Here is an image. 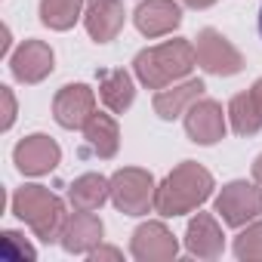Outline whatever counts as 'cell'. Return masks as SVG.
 <instances>
[{"label": "cell", "mask_w": 262, "mask_h": 262, "mask_svg": "<svg viewBox=\"0 0 262 262\" xmlns=\"http://www.w3.org/2000/svg\"><path fill=\"white\" fill-rule=\"evenodd\" d=\"M0 99H4V129H10L13 126V120H16V99H13V90L10 86H0Z\"/></svg>", "instance_id": "cb8c5ba5"}, {"label": "cell", "mask_w": 262, "mask_h": 262, "mask_svg": "<svg viewBox=\"0 0 262 262\" xmlns=\"http://www.w3.org/2000/svg\"><path fill=\"white\" fill-rule=\"evenodd\" d=\"M133 22H136L139 34L155 40V37H164V34L179 28L182 10H179L176 0H142L133 13Z\"/></svg>", "instance_id": "7c38bea8"}, {"label": "cell", "mask_w": 262, "mask_h": 262, "mask_svg": "<svg viewBox=\"0 0 262 262\" xmlns=\"http://www.w3.org/2000/svg\"><path fill=\"white\" fill-rule=\"evenodd\" d=\"M13 161H16L19 173H25V176H47L59 167L62 148L56 145V139H50L43 133H34V136L22 139L13 148Z\"/></svg>", "instance_id": "ba28073f"}, {"label": "cell", "mask_w": 262, "mask_h": 262, "mask_svg": "<svg viewBox=\"0 0 262 262\" xmlns=\"http://www.w3.org/2000/svg\"><path fill=\"white\" fill-rule=\"evenodd\" d=\"M96 114V96L86 83H65L53 99V117L65 129H83V123Z\"/></svg>", "instance_id": "52a82bcc"}, {"label": "cell", "mask_w": 262, "mask_h": 262, "mask_svg": "<svg viewBox=\"0 0 262 262\" xmlns=\"http://www.w3.org/2000/svg\"><path fill=\"white\" fill-rule=\"evenodd\" d=\"M250 96H253V102H256V108H259V114H262V77L253 83V90H250Z\"/></svg>", "instance_id": "484cf974"}, {"label": "cell", "mask_w": 262, "mask_h": 262, "mask_svg": "<svg viewBox=\"0 0 262 262\" xmlns=\"http://www.w3.org/2000/svg\"><path fill=\"white\" fill-rule=\"evenodd\" d=\"M83 10V0H40V22L53 31H68Z\"/></svg>", "instance_id": "44dd1931"}, {"label": "cell", "mask_w": 262, "mask_h": 262, "mask_svg": "<svg viewBox=\"0 0 262 262\" xmlns=\"http://www.w3.org/2000/svg\"><path fill=\"white\" fill-rule=\"evenodd\" d=\"M13 213L47 244L53 241H62V231H65V222H68V213H65V204L59 194H53L50 188L43 185H25L13 194Z\"/></svg>", "instance_id": "3957f363"}, {"label": "cell", "mask_w": 262, "mask_h": 262, "mask_svg": "<svg viewBox=\"0 0 262 262\" xmlns=\"http://www.w3.org/2000/svg\"><path fill=\"white\" fill-rule=\"evenodd\" d=\"M253 179H256V185H262V155L253 161Z\"/></svg>", "instance_id": "83f0119b"}, {"label": "cell", "mask_w": 262, "mask_h": 262, "mask_svg": "<svg viewBox=\"0 0 262 262\" xmlns=\"http://www.w3.org/2000/svg\"><path fill=\"white\" fill-rule=\"evenodd\" d=\"M194 65H198V56L188 40H167V43L142 50L133 59V71H136L139 83L148 90H164V86L188 77Z\"/></svg>", "instance_id": "7a4b0ae2"}, {"label": "cell", "mask_w": 262, "mask_h": 262, "mask_svg": "<svg viewBox=\"0 0 262 262\" xmlns=\"http://www.w3.org/2000/svg\"><path fill=\"white\" fill-rule=\"evenodd\" d=\"M10 53V28H4V43H0V56Z\"/></svg>", "instance_id": "f1b7e54d"}, {"label": "cell", "mask_w": 262, "mask_h": 262, "mask_svg": "<svg viewBox=\"0 0 262 262\" xmlns=\"http://www.w3.org/2000/svg\"><path fill=\"white\" fill-rule=\"evenodd\" d=\"M0 256H7V259H34L37 256V250L19 234V231H4V234H0Z\"/></svg>", "instance_id": "603a6c76"}, {"label": "cell", "mask_w": 262, "mask_h": 262, "mask_svg": "<svg viewBox=\"0 0 262 262\" xmlns=\"http://www.w3.org/2000/svg\"><path fill=\"white\" fill-rule=\"evenodd\" d=\"M228 120H231V129L237 136H256L262 129V114H259L250 93H237L228 102Z\"/></svg>", "instance_id": "ffe728a7"}, {"label": "cell", "mask_w": 262, "mask_h": 262, "mask_svg": "<svg viewBox=\"0 0 262 262\" xmlns=\"http://www.w3.org/2000/svg\"><path fill=\"white\" fill-rule=\"evenodd\" d=\"M102 234H105V225L102 219L93 213V210H74V216L65 222V231H62V247L68 253H93L99 244H102Z\"/></svg>", "instance_id": "4fadbf2b"}, {"label": "cell", "mask_w": 262, "mask_h": 262, "mask_svg": "<svg viewBox=\"0 0 262 262\" xmlns=\"http://www.w3.org/2000/svg\"><path fill=\"white\" fill-rule=\"evenodd\" d=\"M204 80H185V83H179V86H164V90H158V96H155V114L158 117H164V120H176V117H182L201 96H204Z\"/></svg>", "instance_id": "2e32d148"}, {"label": "cell", "mask_w": 262, "mask_h": 262, "mask_svg": "<svg viewBox=\"0 0 262 262\" xmlns=\"http://www.w3.org/2000/svg\"><path fill=\"white\" fill-rule=\"evenodd\" d=\"M83 139H86V148H90L96 158H102V161L114 158L117 148H120V129H117V120H114L111 114L96 111V114L83 123Z\"/></svg>", "instance_id": "e0dca14e"}, {"label": "cell", "mask_w": 262, "mask_h": 262, "mask_svg": "<svg viewBox=\"0 0 262 262\" xmlns=\"http://www.w3.org/2000/svg\"><path fill=\"white\" fill-rule=\"evenodd\" d=\"M155 179L148 170L139 167H123L111 176V204L126 216H145L155 210Z\"/></svg>", "instance_id": "277c9868"}, {"label": "cell", "mask_w": 262, "mask_h": 262, "mask_svg": "<svg viewBox=\"0 0 262 262\" xmlns=\"http://www.w3.org/2000/svg\"><path fill=\"white\" fill-rule=\"evenodd\" d=\"M108 198H111V179H105L102 173H83L68 188V204L74 210H99Z\"/></svg>", "instance_id": "d6986e66"}, {"label": "cell", "mask_w": 262, "mask_h": 262, "mask_svg": "<svg viewBox=\"0 0 262 262\" xmlns=\"http://www.w3.org/2000/svg\"><path fill=\"white\" fill-rule=\"evenodd\" d=\"M185 133L198 145H216L225 136V114L222 105L213 99H198L185 111Z\"/></svg>", "instance_id": "30bf717a"}, {"label": "cell", "mask_w": 262, "mask_h": 262, "mask_svg": "<svg viewBox=\"0 0 262 262\" xmlns=\"http://www.w3.org/2000/svg\"><path fill=\"white\" fill-rule=\"evenodd\" d=\"M99 99L108 111L114 114H123L136 99V86H133V77H129L123 68H111V71H102L99 74Z\"/></svg>", "instance_id": "ac0fdd59"}, {"label": "cell", "mask_w": 262, "mask_h": 262, "mask_svg": "<svg viewBox=\"0 0 262 262\" xmlns=\"http://www.w3.org/2000/svg\"><path fill=\"white\" fill-rule=\"evenodd\" d=\"M194 56H198V65L216 77H231L244 68V56L237 53V47L228 37H222L216 28H204L198 34Z\"/></svg>", "instance_id": "5b68a950"}, {"label": "cell", "mask_w": 262, "mask_h": 262, "mask_svg": "<svg viewBox=\"0 0 262 262\" xmlns=\"http://www.w3.org/2000/svg\"><path fill=\"white\" fill-rule=\"evenodd\" d=\"M234 256L244 262H262V222H250L234 237Z\"/></svg>", "instance_id": "7402d4cb"}, {"label": "cell", "mask_w": 262, "mask_h": 262, "mask_svg": "<svg viewBox=\"0 0 262 262\" xmlns=\"http://www.w3.org/2000/svg\"><path fill=\"white\" fill-rule=\"evenodd\" d=\"M123 4L120 0H90L83 10V25L86 34L96 43H108L117 37V31L123 28Z\"/></svg>", "instance_id": "5bb4252c"}, {"label": "cell", "mask_w": 262, "mask_h": 262, "mask_svg": "<svg viewBox=\"0 0 262 262\" xmlns=\"http://www.w3.org/2000/svg\"><path fill=\"white\" fill-rule=\"evenodd\" d=\"M259 34H262V10H259Z\"/></svg>", "instance_id": "f546056e"}, {"label": "cell", "mask_w": 262, "mask_h": 262, "mask_svg": "<svg viewBox=\"0 0 262 262\" xmlns=\"http://www.w3.org/2000/svg\"><path fill=\"white\" fill-rule=\"evenodd\" d=\"M225 247L222 228L210 213H198L185 228V250L198 259H219Z\"/></svg>", "instance_id": "9a60e30c"}, {"label": "cell", "mask_w": 262, "mask_h": 262, "mask_svg": "<svg viewBox=\"0 0 262 262\" xmlns=\"http://www.w3.org/2000/svg\"><path fill=\"white\" fill-rule=\"evenodd\" d=\"M120 256H123V253H120L117 247H102V244L90 253V259H93V262H102V259H120Z\"/></svg>", "instance_id": "d4e9b609"}, {"label": "cell", "mask_w": 262, "mask_h": 262, "mask_svg": "<svg viewBox=\"0 0 262 262\" xmlns=\"http://www.w3.org/2000/svg\"><path fill=\"white\" fill-rule=\"evenodd\" d=\"M216 213L231 228L250 225L262 213V188L253 182H228L216 198Z\"/></svg>", "instance_id": "8992f818"}, {"label": "cell", "mask_w": 262, "mask_h": 262, "mask_svg": "<svg viewBox=\"0 0 262 262\" xmlns=\"http://www.w3.org/2000/svg\"><path fill=\"white\" fill-rule=\"evenodd\" d=\"M210 194H213V176L201 164L182 161L158 185V191H155V210L161 216H185V213L198 210Z\"/></svg>", "instance_id": "6da1fadb"}, {"label": "cell", "mask_w": 262, "mask_h": 262, "mask_svg": "<svg viewBox=\"0 0 262 262\" xmlns=\"http://www.w3.org/2000/svg\"><path fill=\"white\" fill-rule=\"evenodd\" d=\"M10 68H13V77L16 80H22V83H40L43 77L53 74L56 56H53L50 43H43V40H25L13 53Z\"/></svg>", "instance_id": "8fae6325"}, {"label": "cell", "mask_w": 262, "mask_h": 262, "mask_svg": "<svg viewBox=\"0 0 262 262\" xmlns=\"http://www.w3.org/2000/svg\"><path fill=\"white\" fill-rule=\"evenodd\" d=\"M185 7H191V10H207V7H213L216 0H182Z\"/></svg>", "instance_id": "4316f807"}, {"label": "cell", "mask_w": 262, "mask_h": 262, "mask_svg": "<svg viewBox=\"0 0 262 262\" xmlns=\"http://www.w3.org/2000/svg\"><path fill=\"white\" fill-rule=\"evenodd\" d=\"M129 253L139 262H173L179 253V244L164 222H145L133 231Z\"/></svg>", "instance_id": "9c48e42d"}]
</instances>
